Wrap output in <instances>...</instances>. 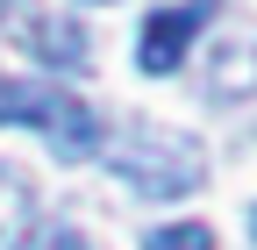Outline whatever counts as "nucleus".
I'll use <instances>...</instances> for the list:
<instances>
[{
    "instance_id": "20e7f679",
    "label": "nucleus",
    "mask_w": 257,
    "mask_h": 250,
    "mask_svg": "<svg viewBox=\"0 0 257 250\" xmlns=\"http://www.w3.org/2000/svg\"><path fill=\"white\" fill-rule=\"evenodd\" d=\"M15 29L29 36V50H36L43 65H57V72H86V65H93L86 29H79V22H64V15H50V8H22Z\"/></svg>"
},
{
    "instance_id": "6e6552de",
    "label": "nucleus",
    "mask_w": 257,
    "mask_h": 250,
    "mask_svg": "<svg viewBox=\"0 0 257 250\" xmlns=\"http://www.w3.org/2000/svg\"><path fill=\"white\" fill-rule=\"evenodd\" d=\"M36 250H93V236H86L79 222H57V229H50V236H43Z\"/></svg>"
},
{
    "instance_id": "423d86ee",
    "label": "nucleus",
    "mask_w": 257,
    "mask_h": 250,
    "mask_svg": "<svg viewBox=\"0 0 257 250\" xmlns=\"http://www.w3.org/2000/svg\"><path fill=\"white\" fill-rule=\"evenodd\" d=\"M29 229H36V186L0 165V250H22Z\"/></svg>"
},
{
    "instance_id": "39448f33",
    "label": "nucleus",
    "mask_w": 257,
    "mask_h": 250,
    "mask_svg": "<svg viewBox=\"0 0 257 250\" xmlns=\"http://www.w3.org/2000/svg\"><path fill=\"white\" fill-rule=\"evenodd\" d=\"M243 93H257V36H229L214 50V65H207V100H243Z\"/></svg>"
},
{
    "instance_id": "1a4fd4ad",
    "label": "nucleus",
    "mask_w": 257,
    "mask_h": 250,
    "mask_svg": "<svg viewBox=\"0 0 257 250\" xmlns=\"http://www.w3.org/2000/svg\"><path fill=\"white\" fill-rule=\"evenodd\" d=\"M250 236H257V207H250Z\"/></svg>"
},
{
    "instance_id": "f257e3e1",
    "label": "nucleus",
    "mask_w": 257,
    "mask_h": 250,
    "mask_svg": "<svg viewBox=\"0 0 257 250\" xmlns=\"http://www.w3.org/2000/svg\"><path fill=\"white\" fill-rule=\"evenodd\" d=\"M107 165H114V179H121V186H136L143 200H179V193H200V179H207L200 143H193V136H179V129H157V121H136V129H121Z\"/></svg>"
},
{
    "instance_id": "0eeeda50",
    "label": "nucleus",
    "mask_w": 257,
    "mask_h": 250,
    "mask_svg": "<svg viewBox=\"0 0 257 250\" xmlns=\"http://www.w3.org/2000/svg\"><path fill=\"white\" fill-rule=\"evenodd\" d=\"M143 250H214V229L207 222H165L143 236Z\"/></svg>"
},
{
    "instance_id": "f03ea898",
    "label": "nucleus",
    "mask_w": 257,
    "mask_h": 250,
    "mask_svg": "<svg viewBox=\"0 0 257 250\" xmlns=\"http://www.w3.org/2000/svg\"><path fill=\"white\" fill-rule=\"evenodd\" d=\"M0 121H29L64 165H72V158H93V143H100L93 107L72 100L64 86H43V79H0Z\"/></svg>"
},
{
    "instance_id": "7ed1b4c3",
    "label": "nucleus",
    "mask_w": 257,
    "mask_h": 250,
    "mask_svg": "<svg viewBox=\"0 0 257 250\" xmlns=\"http://www.w3.org/2000/svg\"><path fill=\"white\" fill-rule=\"evenodd\" d=\"M214 15V0H186V8H157L150 22H143V43H136V65L150 72V79H165V72H179V57L193 50V36H200V22Z\"/></svg>"
}]
</instances>
